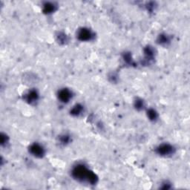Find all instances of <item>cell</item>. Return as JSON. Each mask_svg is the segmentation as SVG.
Listing matches in <instances>:
<instances>
[{
    "instance_id": "7a4b0ae2",
    "label": "cell",
    "mask_w": 190,
    "mask_h": 190,
    "mask_svg": "<svg viewBox=\"0 0 190 190\" xmlns=\"http://www.w3.org/2000/svg\"><path fill=\"white\" fill-rule=\"evenodd\" d=\"M31 152L33 155L37 157H41L44 153L42 147H41L38 144H34L31 147Z\"/></svg>"
},
{
    "instance_id": "6da1fadb",
    "label": "cell",
    "mask_w": 190,
    "mask_h": 190,
    "mask_svg": "<svg viewBox=\"0 0 190 190\" xmlns=\"http://www.w3.org/2000/svg\"><path fill=\"white\" fill-rule=\"evenodd\" d=\"M73 174H74V176L77 179H81V180L87 179L88 182L91 183H94L96 182L97 178L94 174L87 170L84 166H78V167L76 168L73 172Z\"/></svg>"
},
{
    "instance_id": "277c9868",
    "label": "cell",
    "mask_w": 190,
    "mask_h": 190,
    "mask_svg": "<svg viewBox=\"0 0 190 190\" xmlns=\"http://www.w3.org/2000/svg\"><path fill=\"white\" fill-rule=\"evenodd\" d=\"M172 147L170 146L169 145H163L161 146H160V148L158 149V152L161 155H168L172 153Z\"/></svg>"
},
{
    "instance_id": "9c48e42d",
    "label": "cell",
    "mask_w": 190,
    "mask_h": 190,
    "mask_svg": "<svg viewBox=\"0 0 190 190\" xmlns=\"http://www.w3.org/2000/svg\"><path fill=\"white\" fill-rule=\"evenodd\" d=\"M81 110H82V109L80 106H76L72 110V112H73L72 114H79V112H81Z\"/></svg>"
},
{
    "instance_id": "8992f818",
    "label": "cell",
    "mask_w": 190,
    "mask_h": 190,
    "mask_svg": "<svg viewBox=\"0 0 190 190\" xmlns=\"http://www.w3.org/2000/svg\"><path fill=\"white\" fill-rule=\"evenodd\" d=\"M36 97H37V94H36V92L34 91H32L29 94V96H28V100H32L33 99L36 100Z\"/></svg>"
},
{
    "instance_id": "ba28073f",
    "label": "cell",
    "mask_w": 190,
    "mask_h": 190,
    "mask_svg": "<svg viewBox=\"0 0 190 190\" xmlns=\"http://www.w3.org/2000/svg\"><path fill=\"white\" fill-rule=\"evenodd\" d=\"M53 5H49L48 4L47 5H45V11L46 12H50L52 10L54 9V7H53Z\"/></svg>"
},
{
    "instance_id": "3957f363",
    "label": "cell",
    "mask_w": 190,
    "mask_h": 190,
    "mask_svg": "<svg viewBox=\"0 0 190 190\" xmlns=\"http://www.w3.org/2000/svg\"><path fill=\"white\" fill-rule=\"evenodd\" d=\"M91 33L89 30L87 29H83L79 34V38L81 40H89L91 38Z\"/></svg>"
},
{
    "instance_id": "5b68a950",
    "label": "cell",
    "mask_w": 190,
    "mask_h": 190,
    "mask_svg": "<svg viewBox=\"0 0 190 190\" xmlns=\"http://www.w3.org/2000/svg\"><path fill=\"white\" fill-rule=\"evenodd\" d=\"M59 97L63 102H68L71 97V94L68 90H62L59 94Z\"/></svg>"
},
{
    "instance_id": "52a82bcc",
    "label": "cell",
    "mask_w": 190,
    "mask_h": 190,
    "mask_svg": "<svg viewBox=\"0 0 190 190\" xmlns=\"http://www.w3.org/2000/svg\"><path fill=\"white\" fill-rule=\"evenodd\" d=\"M149 117L152 120H154V119L156 118V112L153 110L149 111Z\"/></svg>"
}]
</instances>
